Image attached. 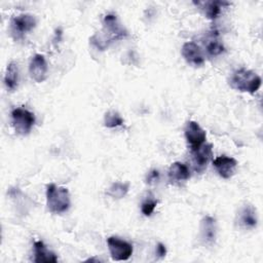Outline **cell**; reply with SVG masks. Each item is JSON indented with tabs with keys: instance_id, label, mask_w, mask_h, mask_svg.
I'll use <instances>...</instances> for the list:
<instances>
[{
	"instance_id": "6da1fadb",
	"label": "cell",
	"mask_w": 263,
	"mask_h": 263,
	"mask_svg": "<svg viewBox=\"0 0 263 263\" xmlns=\"http://www.w3.org/2000/svg\"><path fill=\"white\" fill-rule=\"evenodd\" d=\"M127 36V31L119 24L115 14L109 13L104 16L103 28L95 33L90 38V43L100 50H105L108 46L117 40H121Z\"/></svg>"
},
{
	"instance_id": "7a4b0ae2",
	"label": "cell",
	"mask_w": 263,
	"mask_h": 263,
	"mask_svg": "<svg viewBox=\"0 0 263 263\" xmlns=\"http://www.w3.org/2000/svg\"><path fill=\"white\" fill-rule=\"evenodd\" d=\"M261 77L252 70L240 68L235 70L229 80L231 88L242 92H256L261 86Z\"/></svg>"
},
{
	"instance_id": "3957f363",
	"label": "cell",
	"mask_w": 263,
	"mask_h": 263,
	"mask_svg": "<svg viewBox=\"0 0 263 263\" xmlns=\"http://www.w3.org/2000/svg\"><path fill=\"white\" fill-rule=\"evenodd\" d=\"M46 204L52 214H63L67 212L71 205L69 190L65 187L57 186L54 183L46 186Z\"/></svg>"
},
{
	"instance_id": "277c9868",
	"label": "cell",
	"mask_w": 263,
	"mask_h": 263,
	"mask_svg": "<svg viewBox=\"0 0 263 263\" xmlns=\"http://www.w3.org/2000/svg\"><path fill=\"white\" fill-rule=\"evenodd\" d=\"M10 115L12 126L18 135L27 136L30 134L36 121L34 113L24 108H14Z\"/></svg>"
},
{
	"instance_id": "5b68a950",
	"label": "cell",
	"mask_w": 263,
	"mask_h": 263,
	"mask_svg": "<svg viewBox=\"0 0 263 263\" xmlns=\"http://www.w3.org/2000/svg\"><path fill=\"white\" fill-rule=\"evenodd\" d=\"M37 24V20L30 13H22L12 16L10 20V33L14 40L23 39L25 34L32 31Z\"/></svg>"
},
{
	"instance_id": "8992f818",
	"label": "cell",
	"mask_w": 263,
	"mask_h": 263,
	"mask_svg": "<svg viewBox=\"0 0 263 263\" xmlns=\"http://www.w3.org/2000/svg\"><path fill=\"white\" fill-rule=\"evenodd\" d=\"M108 249L111 258L115 261H125L133 255V246L126 240H123L116 236H110L107 238Z\"/></svg>"
},
{
	"instance_id": "52a82bcc",
	"label": "cell",
	"mask_w": 263,
	"mask_h": 263,
	"mask_svg": "<svg viewBox=\"0 0 263 263\" xmlns=\"http://www.w3.org/2000/svg\"><path fill=\"white\" fill-rule=\"evenodd\" d=\"M184 134L191 151L199 148L206 139L205 130L196 121L193 120H190L186 123Z\"/></svg>"
},
{
	"instance_id": "ba28073f",
	"label": "cell",
	"mask_w": 263,
	"mask_h": 263,
	"mask_svg": "<svg viewBox=\"0 0 263 263\" xmlns=\"http://www.w3.org/2000/svg\"><path fill=\"white\" fill-rule=\"evenodd\" d=\"M48 66L44 55L36 53L32 57L29 64V73L33 80L40 83L47 78Z\"/></svg>"
},
{
	"instance_id": "9c48e42d",
	"label": "cell",
	"mask_w": 263,
	"mask_h": 263,
	"mask_svg": "<svg viewBox=\"0 0 263 263\" xmlns=\"http://www.w3.org/2000/svg\"><path fill=\"white\" fill-rule=\"evenodd\" d=\"M213 156V145L202 144L199 148L191 151L193 167L197 173L202 172Z\"/></svg>"
},
{
	"instance_id": "30bf717a",
	"label": "cell",
	"mask_w": 263,
	"mask_h": 263,
	"mask_svg": "<svg viewBox=\"0 0 263 263\" xmlns=\"http://www.w3.org/2000/svg\"><path fill=\"white\" fill-rule=\"evenodd\" d=\"M213 165L221 178L230 179L235 173L237 161L233 157L220 155L213 160Z\"/></svg>"
},
{
	"instance_id": "8fae6325",
	"label": "cell",
	"mask_w": 263,
	"mask_h": 263,
	"mask_svg": "<svg viewBox=\"0 0 263 263\" xmlns=\"http://www.w3.org/2000/svg\"><path fill=\"white\" fill-rule=\"evenodd\" d=\"M200 239L203 245L212 246L215 243L217 235L216 219L211 216H204L199 224Z\"/></svg>"
},
{
	"instance_id": "7c38bea8",
	"label": "cell",
	"mask_w": 263,
	"mask_h": 263,
	"mask_svg": "<svg viewBox=\"0 0 263 263\" xmlns=\"http://www.w3.org/2000/svg\"><path fill=\"white\" fill-rule=\"evenodd\" d=\"M181 53L184 60L195 67H200L204 64V57L201 48L194 42H185L182 46Z\"/></svg>"
},
{
	"instance_id": "4fadbf2b",
	"label": "cell",
	"mask_w": 263,
	"mask_h": 263,
	"mask_svg": "<svg viewBox=\"0 0 263 263\" xmlns=\"http://www.w3.org/2000/svg\"><path fill=\"white\" fill-rule=\"evenodd\" d=\"M236 221L240 227H243L246 229L255 228L258 223L256 209L249 203L242 205L237 213Z\"/></svg>"
},
{
	"instance_id": "5bb4252c",
	"label": "cell",
	"mask_w": 263,
	"mask_h": 263,
	"mask_svg": "<svg viewBox=\"0 0 263 263\" xmlns=\"http://www.w3.org/2000/svg\"><path fill=\"white\" fill-rule=\"evenodd\" d=\"M167 176L170 183L174 185H179L183 182H186L190 178V171L185 163L176 161L171 164Z\"/></svg>"
},
{
	"instance_id": "9a60e30c",
	"label": "cell",
	"mask_w": 263,
	"mask_h": 263,
	"mask_svg": "<svg viewBox=\"0 0 263 263\" xmlns=\"http://www.w3.org/2000/svg\"><path fill=\"white\" fill-rule=\"evenodd\" d=\"M34 262L40 263H55L58 262L57 255L49 251L41 240L34 241Z\"/></svg>"
},
{
	"instance_id": "2e32d148",
	"label": "cell",
	"mask_w": 263,
	"mask_h": 263,
	"mask_svg": "<svg viewBox=\"0 0 263 263\" xmlns=\"http://www.w3.org/2000/svg\"><path fill=\"white\" fill-rule=\"evenodd\" d=\"M196 5H200V7L203 9L204 14L210 20H215L218 17V15L221 12V8H223L224 6H228L230 5L229 2L226 1H205V2H194Z\"/></svg>"
},
{
	"instance_id": "e0dca14e",
	"label": "cell",
	"mask_w": 263,
	"mask_h": 263,
	"mask_svg": "<svg viewBox=\"0 0 263 263\" xmlns=\"http://www.w3.org/2000/svg\"><path fill=\"white\" fill-rule=\"evenodd\" d=\"M18 83V67L15 62H10L7 65L5 75H4V84L9 91H13L17 87Z\"/></svg>"
},
{
	"instance_id": "ac0fdd59",
	"label": "cell",
	"mask_w": 263,
	"mask_h": 263,
	"mask_svg": "<svg viewBox=\"0 0 263 263\" xmlns=\"http://www.w3.org/2000/svg\"><path fill=\"white\" fill-rule=\"evenodd\" d=\"M204 45H205V50L208 54L211 57H217L225 51V47L223 43L218 39L217 32H215V34L214 33L210 34L206 41L204 42Z\"/></svg>"
},
{
	"instance_id": "d6986e66",
	"label": "cell",
	"mask_w": 263,
	"mask_h": 263,
	"mask_svg": "<svg viewBox=\"0 0 263 263\" xmlns=\"http://www.w3.org/2000/svg\"><path fill=\"white\" fill-rule=\"evenodd\" d=\"M128 189H129L128 182H114L108 188L107 194L115 199H120L127 194Z\"/></svg>"
},
{
	"instance_id": "ffe728a7",
	"label": "cell",
	"mask_w": 263,
	"mask_h": 263,
	"mask_svg": "<svg viewBox=\"0 0 263 263\" xmlns=\"http://www.w3.org/2000/svg\"><path fill=\"white\" fill-rule=\"evenodd\" d=\"M123 124V118L116 111H108L104 116V125L108 128H114Z\"/></svg>"
},
{
	"instance_id": "44dd1931",
	"label": "cell",
	"mask_w": 263,
	"mask_h": 263,
	"mask_svg": "<svg viewBox=\"0 0 263 263\" xmlns=\"http://www.w3.org/2000/svg\"><path fill=\"white\" fill-rule=\"evenodd\" d=\"M156 205H157V199H155L154 196L151 193H149L148 196L141 203V211L144 216L149 217L154 212Z\"/></svg>"
},
{
	"instance_id": "7402d4cb",
	"label": "cell",
	"mask_w": 263,
	"mask_h": 263,
	"mask_svg": "<svg viewBox=\"0 0 263 263\" xmlns=\"http://www.w3.org/2000/svg\"><path fill=\"white\" fill-rule=\"evenodd\" d=\"M159 180V172L157 170H152L147 174L146 177V183L151 185L153 183H156Z\"/></svg>"
},
{
	"instance_id": "603a6c76",
	"label": "cell",
	"mask_w": 263,
	"mask_h": 263,
	"mask_svg": "<svg viewBox=\"0 0 263 263\" xmlns=\"http://www.w3.org/2000/svg\"><path fill=\"white\" fill-rule=\"evenodd\" d=\"M156 255L158 258H163L166 255V248L162 242H158L156 247Z\"/></svg>"
}]
</instances>
